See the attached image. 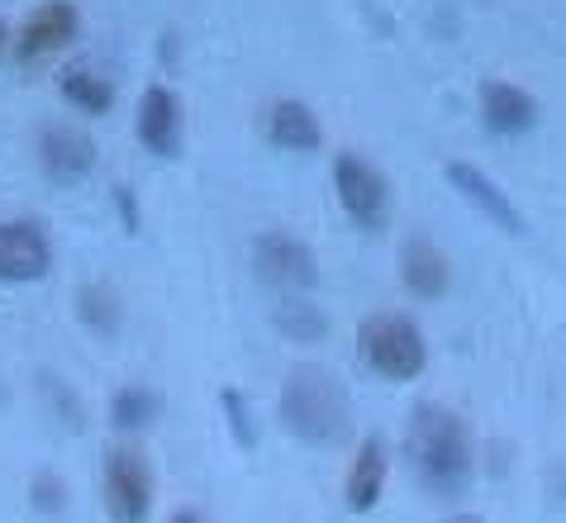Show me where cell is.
Returning a JSON list of instances; mask_svg holds the SVG:
<instances>
[{
    "mask_svg": "<svg viewBox=\"0 0 566 523\" xmlns=\"http://www.w3.org/2000/svg\"><path fill=\"white\" fill-rule=\"evenodd\" d=\"M405 452L419 475V485L438 500H458L476 475V438L471 423L448 405L423 400L415 405L410 428H405Z\"/></svg>",
    "mask_w": 566,
    "mask_h": 523,
    "instance_id": "cell-1",
    "label": "cell"
},
{
    "mask_svg": "<svg viewBox=\"0 0 566 523\" xmlns=\"http://www.w3.org/2000/svg\"><path fill=\"white\" fill-rule=\"evenodd\" d=\"M281 423L301 442H310V448H338L353 433L348 390L338 386L334 372L301 362V367H291L286 386H281Z\"/></svg>",
    "mask_w": 566,
    "mask_h": 523,
    "instance_id": "cell-2",
    "label": "cell"
},
{
    "mask_svg": "<svg viewBox=\"0 0 566 523\" xmlns=\"http://www.w3.org/2000/svg\"><path fill=\"white\" fill-rule=\"evenodd\" d=\"M357 353L386 380H415L429 367V343H423L419 324L405 320V314H371L357 328Z\"/></svg>",
    "mask_w": 566,
    "mask_h": 523,
    "instance_id": "cell-3",
    "label": "cell"
},
{
    "mask_svg": "<svg viewBox=\"0 0 566 523\" xmlns=\"http://www.w3.org/2000/svg\"><path fill=\"white\" fill-rule=\"evenodd\" d=\"M101 495H105V510L115 523H148L153 514V467L148 457L119 442V448L105 452V467H101Z\"/></svg>",
    "mask_w": 566,
    "mask_h": 523,
    "instance_id": "cell-4",
    "label": "cell"
},
{
    "mask_svg": "<svg viewBox=\"0 0 566 523\" xmlns=\"http://www.w3.org/2000/svg\"><path fill=\"white\" fill-rule=\"evenodd\" d=\"M334 190H338V205L348 210V219L367 233H381L386 219H390V190L386 177L376 171L361 153H338L334 163Z\"/></svg>",
    "mask_w": 566,
    "mask_h": 523,
    "instance_id": "cell-5",
    "label": "cell"
},
{
    "mask_svg": "<svg viewBox=\"0 0 566 523\" xmlns=\"http://www.w3.org/2000/svg\"><path fill=\"white\" fill-rule=\"evenodd\" d=\"M253 266L266 285H276L281 295H295V291H314L319 285V262H314V248L295 233H262L253 243Z\"/></svg>",
    "mask_w": 566,
    "mask_h": 523,
    "instance_id": "cell-6",
    "label": "cell"
},
{
    "mask_svg": "<svg viewBox=\"0 0 566 523\" xmlns=\"http://www.w3.org/2000/svg\"><path fill=\"white\" fill-rule=\"evenodd\" d=\"M53 266V243L34 219H0V281H43Z\"/></svg>",
    "mask_w": 566,
    "mask_h": 523,
    "instance_id": "cell-7",
    "label": "cell"
},
{
    "mask_svg": "<svg viewBox=\"0 0 566 523\" xmlns=\"http://www.w3.org/2000/svg\"><path fill=\"white\" fill-rule=\"evenodd\" d=\"M76 29H82V14H76L72 0H43V6L29 10V20L20 24V39H14V57L20 62H43L62 53Z\"/></svg>",
    "mask_w": 566,
    "mask_h": 523,
    "instance_id": "cell-8",
    "label": "cell"
},
{
    "mask_svg": "<svg viewBox=\"0 0 566 523\" xmlns=\"http://www.w3.org/2000/svg\"><path fill=\"white\" fill-rule=\"evenodd\" d=\"M39 167L57 186H76L96 171V138L76 124H43L39 134Z\"/></svg>",
    "mask_w": 566,
    "mask_h": 523,
    "instance_id": "cell-9",
    "label": "cell"
},
{
    "mask_svg": "<svg viewBox=\"0 0 566 523\" xmlns=\"http://www.w3.org/2000/svg\"><path fill=\"white\" fill-rule=\"evenodd\" d=\"M138 143L153 157H177L181 153V101L171 86H148L138 101Z\"/></svg>",
    "mask_w": 566,
    "mask_h": 523,
    "instance_id": "cell-10",
    "label": "cell"
},
{
    "mask_svg": "<svg viewBox=\"0 0 566 523\" xmlns=\"http://www.w3.org/2000/svg\"><path fill=\"white\" fill-rule=\"evenodd\" d=\"M481 119H485V129L500 138L528 134L533 124H538V101L514 82H485L481 86Z\"/></svg>",
    "mask_w": 566,
    "mask_h": 523,
    "instance_id": "cell-11",
    "label": "cell"
},
{
    "mask_svg": "<svg viewBox=\"0 0 566 523\" xmlns=\"http://www.w3.org/2000/svg\"><path fill=\"white\" fill-rule=\"evenodd\" d=\"M448 181L458 186L462 196L476 205L485 219H491V224H500L505 233H524V215L514 210V200H510L491 177H485L481 167H471V163H448Z\"/></svg>",
    "mask_w": 566,
    "mask_h": 523,
    "instance_id": "cell-12",
    "label": "cell"
},
{
    "mask_svg": "<svg viewBox=\"0 0 566 523\" xmlns=\"http://www.w3.org/2000/svg\"><path fill=\"white\" fill-rule=\"evenodd\" d=\"M266 138L286 153H314L324 143V129L305 101H276L266 109Z\"/></svg>",
    "mask_w": 566,
    "mask_h": 523,
    "instance_id": "cell-13",
    "label": "cell"
},
{
    "mask_svg": "<svg viewBox=\"0 0 566 523\" xmlns=\"http://www.w3.org/2000/svg\"><path fill=\"white\" fill-rule=\"evenodd\" d=\"M400 276L405 285H410V295L419 300H438V295H448V258L438 252V243H429V238H410L400 252Z\"/></svg>",
    "mask_w": 566,
    "mask_h": 523,
    "instance_id": "cell-14",
    "label": "cell"
},
{
    "mask_svg": "<svg viewBox=\"0 0 566 523\" xmlns=\"http://www.w3.org/2000/svg\"><path fill=\"white\" fill-rule=\"evenodd\" d=\"M386 442L381 438H367L361 442V452L353 457L348 467V485H343V495H348V510L353 514H367L381 504V490H386Z\"/></svg>",
    "mask_w": 566,
    "mask_h": 523,
    "instance_id": "cell-15",
    "label": "cell"
},
{
    "mask_svg": "<svg viewBox=\"0 0 566 523\" xmlns=\"http://www.w3.org/2000/svg\"><path fill=\"white\" fill-rule=\"evenodd\" d=\"M76 314H82V324L96 333V338H115L124 324V305H119L115 285H105V281H86L82 291H76Z\"/></svg>",
    "mask_w": 566,
    "mask_h": 523,
    "instance_id": "cell-16",
    "label": "cell"
},
{
    "mask_svg": "<svg viewBox=\"0 0 566 523\" xmlns=\"http://www.w3.org/2000/svg\"><path fill=\"white\" fill-rule=\"evenodd\" d=\"M157 415H163V400H157V390H148V386H124V390H115V400H109V423H115L119 433H138V428H148Z\"/></svg>",
    "mask_w": 566,
    "mask_h": 523,
    "instance_id": "cell-17",
    "label": "cell"
},
{
    "mask_svg": "<svg viewBox=\"0 0 566 523\" xmlns=\"http://www.w3.org/2000/svg\"><path fill=\"white\" fill-rule=\"evenodd\" d=\"M62 95H67V105L86 109V115H109V105H115V86H109L105 76L86 72V67L62 72Z\"/></svg>",
    "mask_w": 566,
    "mask_h": 523,
    "instance_id": "cell-18",
    "label": "cell"
},
{
    "mask_svg": "<svg viewBox=\"0 0 566 523\" xmlns=\"http://www.w3.org/2000/svg\"><path fill=\"white\" fill-rule=\"evenodd\" d=\"M276 328L286 333L291 343H319L328 333V314L319 305H310V300H281L276 305Z\"/></svg>",
    "mask_w": 566,
    "mask_h": 523,
    "instance_id": "cell-19",
    "label": "cell"
},
{
    "mask_svg": "<svg viewBox=\"0 0 566 523\" xmlns=\"http://www.w3.org/2000/svg\"><path fill=\"white\" fill-rule=\"evenodd\" d=\"M39 390H43V400H49L53 409H62V415H67V428H82V400H76V395L67 390V380L62 376H39Z\"/></svg>",
    "mask_w": 566,
    "mask_h": 523,
    "instance_id": "cell-20",
    "label": "cell"
},
{
    "mask_svg": "<svg viewBox=\"0 0 566 523\" xmlns=\"http://www.w3.org/2000/svg\"><path fill=\"white\" fill-rule=\"evenodd\" d=\"M224 415H229V428H233V442H239V448H253V442H258L253 415H248V405H243L239 390H224Z\"/></svg>",
    "mask_w": 566,
    "mask_h": 523,
    "instance_id": "cell-21",
    "label": "cell"
},
{
    "mask_svg": "<svg viewBox=\"0 0 566 523\" xmlns=\"http://www.w3.org/2000/svg\"><path fill=\"white\" fill-rule=\"evenodd\" d=\"M29 495H34V510H43V514H57L62 510V495H67V490H62V481L53 471H43V475H34V485H29Z\"/></svg>",
    "mask_w": 566,
    "mask_h": 523,
    "instance_id": "cell-22",
    "label": "cell"
},
{
    "mask_svg": "<svg viewBox=\"0 0 566 523\" xmlns=\"http://www.w3.org/2000/svg\"><path fill=\"white\" fill-rule=\"evenodd\" d=\"M115 205H119V215H124V229H138V205L129 200V190H124V186H115Z\"/></svg>",
    "mask_w": 566,
    "mask_h": 523,
    "instance_id": "cell-23",
    "label": "cell"
},
{
    "mask_svg": "<svg viewBox=\"0 0 566 523\" xmlns=\"http://www.w3.org/2000/svg\"><path fill=\"white\" fill-rule=\"evenodd\" d=\"M171 523H200V514L196 510H181V514H171Z\"/></svg>",
    "mask_w": 566,
    "mask_h": 523,
    "instance_id": "cell-24",
    "label": "cell"
},
{
    "mask_svg": "<svg viewBox=\"0 0 566 523\" xmlns=\"http://www.w3.org/2000/svg\"><path fill=\"white\" fill-rule=\"evenodd\" d=\"M443 523H485L481 514H452V519H443Z\"/></svg>",
    "mask_w": 566,
    "mask_h": 523,
    "instance_id": "cell-25",
    "label": "cell"
},
{
    "mask_svg": "<svg viewBox=\"0 0 566 523\" xmlns=\"http://www.w3.org/2000/svg\"><path fill=\"white\" fill-rule=\"evenodd\" d=\"M6 43H10V29L0 24V57H6Z\"/></svg>",
    "mask_w": 566,
    "mask_h": 523,
    "instance_id": "cell-26",
    "label": "cell"
}]
</instances>
